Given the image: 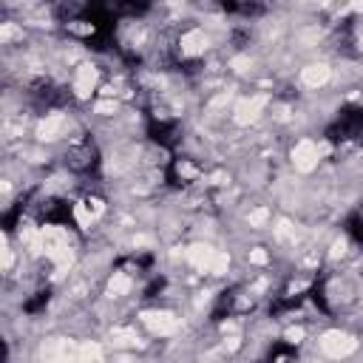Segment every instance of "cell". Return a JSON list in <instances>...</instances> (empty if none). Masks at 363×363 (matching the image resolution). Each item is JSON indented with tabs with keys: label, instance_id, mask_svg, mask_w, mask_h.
Instances as JSON below:
<instances>
[{
	"label": "cell",
	"instance_id": "1",
	"mask_svg": "<svg viewBox=\"0 0 363 363\" xmlns=\"http://www.w3.org/2000/svg\"><path fill=\"white\" fill-rule=\"evenodd\" d=\"M329 136L335 142H349V139H360L363 136V108H349L337 116L335 128L329 130Z\"/></svg>",
	"mask_w": 363,
	"mask_h": 363
},
{
	"label": "cell",
	"instance_id": "2",
	"mask_svg": "<svg viewBox=\"0 0 363 363\" xmlns=\"http://www.w3.org/2000/svg\"><path fill=\"white\" fill-rule=\"evenodd\" d=\"M269 363H295V352L289 346H275L269 352Z\"/></svg>",
	"mask_w": 363,
	"mask_h": 363
}]
</instances>
